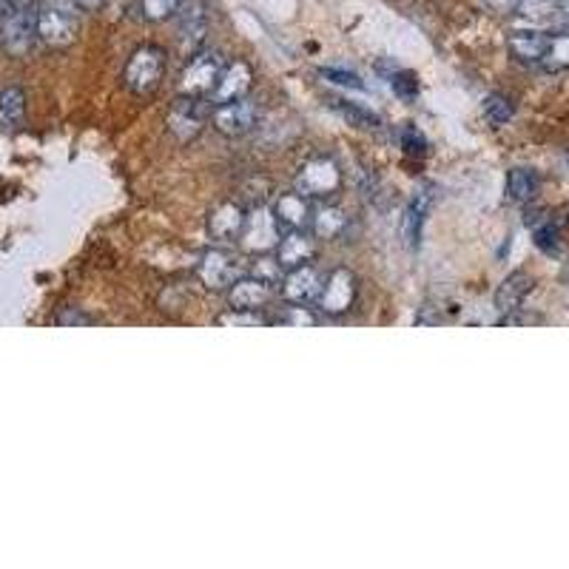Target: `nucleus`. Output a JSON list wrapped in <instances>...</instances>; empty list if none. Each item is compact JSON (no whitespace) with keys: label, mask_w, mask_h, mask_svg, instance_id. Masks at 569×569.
Masks as SVG:
<instances>
[{"label":"nucleus","mask_w":569,"mask_h":569,"mask_svg":"<svg viewBox=\"0 0 569 569\" xmlns=\"http://www.w3.org/2000/svg\"><path fill=\"white\" fill-rule=\"evenodd\" d=\"M37 41L49 49H69L77 37V3L75 0H43L35 12Z\"/></svg>","instance_id":"f257e3e1"},{"label":"nucleus","mask_w":569,"mask_h":569,"mask_svg":"<svg viewBox=\"0 0 569 569\" xmlns=\"http://www.w3.org/2000/svg\"><path fill=\"white\" fill-rule=\"evenodd\" d=\"M163 75H166V52L160 46L146 43V46L134 49L129 63H125L123 83L137 98H148V94L160 89Z\"/></svg>","instance_id":"f03ea898"},{"label":"nucleus","mask_w":569,"mask_h":569,"mask_svg":"<svg viewBox=\"0 0 569 569\" xmlns=\"http://www.w3.org/2000/svg\"><path fill=\"white\" fill-rule=\"evenodd\" d=\"M225 63L216 52L202 49L197 55H191L188 66L182 69L180 83H177V91L180 98H194V100H211L216 83H220V75H223Z\"/></svg>","instance_id":"7ed1b4c3"},{"label":"nucleus","mask_w":569,"mask_h":569,"mask_svg":"<svg viewBox=\"0 0 569 569\" xmlns=\"http://www.w3.org/2000/svg\"><path fill=\"white\" fill-rule=\"evenodd\" d=\"M342 188V168L331 157H313L297 174V191L308 200H327Z\"/></svg>","instance_id":"20e7f679"},{"label":"nucleus","mask_w":569,"mask_h":569,"mask_svg":"<svg viewBox=\"0 0 569 569\" xmlns=\"http://www.w3.org/2000/svg\"><path fill=\"white\" fill-rule=\"evenodd\" d=\"M356 297H359V279L350 268H334L322 282V291L316 297V308L325 316H342L354 308Z\"/></svg>","instance_id":"39448f33"},{"label":"nucleus","mask_w":569,"mask_h":569,"mask_svg":"<svg viewBox=\"0 0 569 569\" xmlns=\"http://www.w3.org/2000/svg\"><path fill=\"white\" fill-rule=\"evenodd\" d=\"M197 277L209 291H231V284L239 277H245V268L236 254L225 248H211L200 257Z\"/></svg>","instance_id":"423d86ee"},{"label":"nucleus","mask_w":569,"mask_h":569,"mask_svg":"<svg viewBox=\"0 0 569 569\" xmlns=\"http://www.w3.org/2000/svg\"><path fill=\"white\" fill-rule=\"evenodd\" d=\"M282 225L277 223L274 209H265L257 205L250 209L245 216V228L239 234V245H243L248 254H268V250H277L279 239H282Z\"/></svg>","instance_id":"0eeeda50"},{"label":"nucleus","mask_w":569,"mask_h":569,"mask_svg":"<svg viewBox=\"0 0 569 569\" xmlns=\"http://www.w3.org/2000/svg\"><path fill=\"white\" fill-rule=\"evenodd\" d=\"M37 41V21L32 9H9L0 23V43L7 55L23 57Z\"/></svg>","instance_id":"6e6552de"},{"label":"nucleus","mask_w":569,"mask_h":569,"mask_svg":"<svg viewBox=\"0 0 569 569\" xmlns=\"http://www.w3.org/2000/svg\"><path fill=\"white\" fill-rule=\"evenodd\" d=\"M211 123L223 137H245L259 123V105L250 98L231 100V103L214 105Z\"/></svg>","instance_id":"1a4fd4ad"},{"label":"nucleus","mask_w":569,"mask_h":569,"mask_svg":"<svg viewBox=\"0 0 569 569\" xmlns=\"http://www.w3.org/2000/svg\"><path fill=\"white\" fill-rule=\"evenodd\" d=\"M209 100H194V98H177V103L168 109L166 114V129L180 140V143H188V140L200 137L202 125H205V105Z\"/></svg>","instance_id":"9d476101"},{"label":"nucleus","mask_w":569,"mask_h":569,"mask_svg":"<svg viewBox=\"0 0 569 569\" xmlns=\"http://www.w3.org/2000/svg\"><path fill=\"white\" fill-rule=\"evenodd\" d=\"M433 191H436V188L422 182V186H416V191L410 194L408 209H404V216H402V239L408 248H419V243H422V228L424 223H427L433 200H436Z\"/></svg>","instance_id":"9b49d317"},{"label":"nucleus","mask_w":569,"mask_h":569,"mask_svg":"<svg viewBox=\"0 0 569 569\" xmlns=\"http://www.w3.org/2000/svg\"><path fill=\"white\" fill-rule=\"evenodd\" d=\"M322 277L313 265H299V268H291V271H284L282 277V299L284 302H291V305H311L316 302L322 291Z\"/></svg>","instance_id":"f8f14e48"},{"label":"nucleus","mask_w":569,"mask_h":569,"mask_svg":"<svg viewBox=\"0 0 569 569\" xmlns=\"http://www.w3.org/2000/svg\"><path fill=\"white\" fill-rule=\"evenodd\" d=\"M180 46L182 52H191L197 55L209 35V7H205V0H186L180 7Z\"/></svg>","instance_id":"ddd939ff"},{"label":"nucleus","mask_w":569,"mask_h":569,"mask_svg":"<svg viewBox=\"0 0 569 569\" xmlns=\"http://www.w3.org/2000/svg\"><path fill=\"white\" fill-rule=\"evenodd\" d=\"M274 299V282L257 277V274H245V277L236 279L228 291L231 308H239V311H263L268 302Z\"/></svg>","instance_id":"4468645a"},{"label":"nucleus","mask_w":569,"mask_h":569,"mask_svg":"<svg viewBox=\"0 0 569 569\" xmlns=\"http://www.w3.org/2000/svg\"><path fill=\"white\" fill-rule=\"evenodd\" d=\"M250 86H254V69H250L245 60L225 63L223 75H220V83H216L214 94H211V105H223L231 100L248 98Z\"/></svg>","instance_id":"2eb2a0df"},{"label":"nucleus","mask_w":569,"mask_h":569,"mask_svg":"<svg viewBox=\"0 0 569 569\" xmlns=\"http://www.w3.org/2000/svg\"><path fill=\"white\" fill-rule=\"evenodd\" d=\"M245 216H248V211L234 200L214 205L209 214L211 239H216V243H234V239H239V234L245 228Z\"/></svg>","instance_id":"dca6fc26"},{"label":"nucleus","mask_w":569,"mask_h":569,"mask_svg":"<svg viewBox=\"0 0 569 569\" xmlns=\"http://www.w3.org/2000/svg\"><path fill=\"white\" fill-rule=\"evenodd\" d=\"M316 257V239L308 231H284L277 245V263L282 271H291L299 265H311Z\"/></svg>","instance_id":"f3484780"},{"label":"nucleus","mask_w":569,"mask_h":569,"mask_svg":"<svg viewBox=\"0 0 569 569\" xmlns=\"http://www.w3.org/2000/svg\"><path fill=\"white\" fill-rule=\"evenodd\" d=\"M274 216L277 223L282 225V231H308L313 220L311 200L299 191H291V194H282L277 202H274Z\"/></svg>","instance_id":"a211bd4d"},{"label":"nucleus","mask_w":569,"mask_h":569,"mask_svg":"<svg viewBox=\"0 0 569 569\" xmlns=\"http://www.w3.org/2000/svg\"><path fill=\"white\" fill-rule=\"evenodd\" d=\"M549 35H544L542 29H518L513 32L507 41L510 55L518 63H527V66H542V57L547 52Z\"/></svg>","instance_id":"6ab92c4d"},{"label":"nucleus","mask_w":569,"mask_h":569,"mask_svg":"<svg viewBox=\"0 0 569 569\" xmlns=\"http://www.w3.org/2000/svg\"><path fill=\"white\" fill-rule=\"evenodd\" d=\"M533 284L535 279L529 277L527 271L510 274V277L499 284V291H495V311L504 313V316L521 311L524 299H527L529 291H533Z\"/></svg>","instance_id":"aec40b11"},{"label":"nucleus","mask_w":569,"mask_h":569,"mask_svg":"<svg viewBox=\"0 0 569 569\" xmlns=\"http://www.w3.org/2000/svg\"><path fill=\"white\" fill-rule=\"evenodd\" d=\"M26 118V94L23 89L18 86H7V89L0 91V129H18Z\"/></svg>","instance_id":"412c9836"},{"label":"nucleus","mask_w":569,"mask_h":569,"mask_svg":"<svg viewBox=\"0 0 569 569\" xmlns=\"http://www.w3.org/2000/svg\"><path fill=\"white\" fill-rule=\"evenodd\" d=\"M345 228H347V216L342 209H336V205H320V209H313V220H311L313 236H320V239H334V236H339Z\"/></svg>","instance_id":"4be33fe9"},{"label":"nucleus","mask_w":569,"mask_h":569,"mask_svg":"<svg viewBox=\"0 0 569 569\" xmlns=\"http://www.w3.org/2000/svg\"><path fill=\"white\" fill-rule=\"evenodd\" d=\"M538 194V174L533 168H513L507 174V197L515 205H524Z\"/></svg>","instance_id":"5701e85b"},{"label":"nucleus","mask_w":569,"mask_h":569,"mask_svg":"<svg viewBox=\"0 0 569 569\" xmlns=\"http://www.w3.org/2000/svg\"><path fill=\"white\" fill-rule=\"evenodd\" d=\"M542 69L549 75H558V71L569 69V32L561 35H549L547 52L542 57Z\"/></svg>","instance_id":"b1692460"},{"label":"nucleus","mask_w":569,"mask_h":569,"mask_svg":"<svg viewBox=\"0 0 569 569\" xmlns=\"http://www.w3.org/2000/svg\"><path fill=\"white\" fill-rule=\"evenodd\" d=\"M558 7H561V0H521L515 14L529 26H544V23L556 21Z\"/></svg>","instance_id":"393cba45"},{"label":"nucleus","mask_w":569,"mask_h":569,"mask_svg":"<svg viewBox=\"0 0 569 569\" xmlns=\"http://www.w3.org/2000/svg\"><path fill=\"white\" fill-rule=\"evenodd\" d=\"M331 103L350 125H359V129H376L379 125V118L370 109H365V105L350 103V100H331Z\"/></svg>","instance_id":"a878e982"},{"label":"nucleus","mask_w":569,"mask_h":569,"mask_svg":"<svg viewBox=\"0 0 569 569\" xmlns=\"http://www.w3.org/2000/svg\"><path fill=\"white\" fill-rule=\"evenodd\" d=\"M515 114L513 100L504 98V94H490L484 100V118L490 125H507Z\"/></svg>","instance_id":"bb28decb"},{"label":"nucleus","mask_w":569,"mask_h":569,"mask_svg":"<svg viewBox=\"0 0 569 569\" xmlns=\"http://www.w3.org/2000/svg\"><path fill=\"white\" fill-rule=\"evenodd\" d=\"M182 3H186V0H140V12H143L146 21L163 23L180 12Z\"/></svg>","instance_id":"cd10ccee"},{"label":"nucleus","mask_w":569,"mask_h":569,"mask_svg":"<svg viewBox=\"0 0 569 569\" xmlns=\"http://www.w3.org/2000/svg\"><path fill=\"white\" fill-rule=\"evenodd\" d=\"M216 325L223 327H259V325H268L259 311H239V308H231L225 311L223 316H216Z\"/></svg>","instance_id":"c85d7f7f"},{"label":"nucleus","mask_w":569,"mask_h":569,"mask_svg":"<svg viewBox=\"0 0 569 569\" xmlns=\"http://www.w3.org/2000/svg\"><path fill=\"white\" fill-rule=\"evenodd\" d=\"M535 248L544 250V254H556L561 248V228L556 223H542L535 225Z\"/></svg>","instance_id":"c756f323"},{"label":"nucleus","mask_w":569,"mask_h":569,"mask_svg":"<svg viewBox=\"0 0 569 569\" xmlns=\"http://www.w3.org/2000/svg\"><path fill=\"white\" fill-rule=\"evenodd\" d=\"M320 322L316 313H311V308L305 305H293V308H284V313L277 320V325H293V327H313Z\"/></svg>","instance_id":"7c9ffc66"},{"label":"nucleus","mask_w":569,"mask_h":569,"mask_svg":"<svg viewBox=\"0 0 569 569\" xmlns=\"http://www.w3.org/2000/svg\"><path fill=\"white\" fill-rule=\"evenodd\" d=\"M320 77H325L327 83H336L342 89H356V91H365V83H361V77L354 75V71H345V69H334V66H327V69H320Z\"/></svg>","instance_id":"2f4dec72"},{"label":"nucleus","mask_w":569,"mask_h":569,"mask_svg":"<svg viewBox=\"0 0 569 569\" xmlns=\"http://www.w3.org/2000/svg\"><path fill=\"white\" fill-rule=\"evenodd\" d=\"M390 86H393L399 98H416L419 94V80L413 75H408V71H399V75L390 77Z\"/></svg>","instance_id":"473e14b6"},{"label":"nucleus","mask_w":569,"mask_h":569,"mask_svg":"<svg viewBox=\"0 0 569 569\" xmlns=\"http://www.w3.org/2000/svg\"><path fill=\"white\" fill-rule=\"evenodd\" d=\"M402 148L408 154H419V157H422V154L427 152V140H424L422 132H416L413 125H404V129H402Z\"/></svg>","instance_id":"72a5a7b5"},{"label":"nucleus","mask_w":569,"mask_h":569,"mask_svg":"<svg viewBox=\"0 0 569 569\" xmlns=\"http://www.w3.org/2000/svg\"><path fill=\"white\" fill-rule=\"evenodd\" d=\"M479 3L490 14H515L521 7V0H479Z\"/></svg>","instance_id":"f704fd0d"},{"label":"nucleus","mask_w":569,"mask_h":569,"mask_svg":"<svg viewBox=\"0 0 569 569\" xmlns=\"http://www.w3.org/2000/svg\"><path fill=\"white\" fill-rule=\"evenodd\" d=\"M91 316H86V313H80L77 311V308H66V311L60 313V316H57V325H63V327H71V325H91Z\"/></svg>","instance_id":"c9c22d12"},{"label":"nucleus","mask_w":569,"mask_h":569,"mask_svg":"<svg viewBox=\"0 0 569 569\" xmlns=\"http://www.w3.org/2000/svg\"><path fill=\"white\" fill-rule=\"evenodd\" d=\"M556 23L561 26V32H569V0H561V7H558V14H556Z\"/></svg>","instance_id":"e433bc0d"},{"label":"nucleus","mask_w":569,"mask_h":569,"mask_svg":"<svg viewBox=\"0 0 569 569\" xmlns=\"http://www.w3.org/2000/svg\"><path fill=\"white\" fill-rule=\"evenodd\" d=\"M75 3L80 12H98V9H103L105 0H75Z\"/></svg>","instance_id":"4c0bfd02"},{"label":"nucleus","mask_w":569,"mask_h":569,"mask_svg":"<svg viewBox=\"0 0 569 569\" xmlns=\"http://www.w3.org/2000/svg\"><path fill=\"white\" fill-rule=\"evenodd\" d=\"M9 9H32L35 7V0H7Z\"/></svg>","instance_id":"58836bf2"},{"label":"nucleus","mask_w":569,"mask_h":569,"mask_svg":"<svg viewBox=\"0 0 569 569\" xmlns=\"http://www.w3.org/2000/svg\"><path fill=\"white\" fill-rule=\"evenodd\" d=\"M0 7H7V0H0Z\"/></svg>","instance_id":"ea45409f"}]
</instances>
